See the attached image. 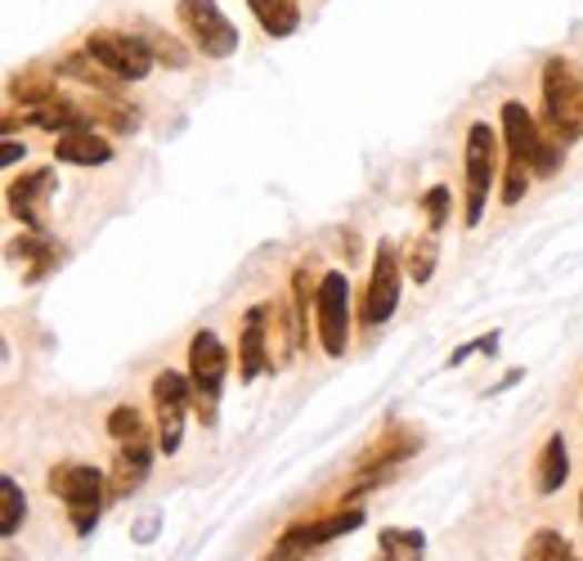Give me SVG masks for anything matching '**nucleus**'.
I'll return each mask as SVG.
<instances>
[{
  "label": "nucleus",
  "instance_id": "obj_1",
  "mask_svg": "<svg viewBox=\"0 0 583 561\" xmlns=\"http://www.w3.org/2000/svg\"><path fill=\"white\" fill-rule=\"evenodd\" d=\"M543 144V127L530 118V108L521 99L503 103V149H507V171H503V189L499 198L507 207H516L534 180V153Z\"/></svg>",
  "mask_w": 583,
  "mask_h": 561
},
{
  "label": "nucleus",
  "instance_id": "obj_2",
  "mask_svg": "<svg viewBox=\"0 0 583 561\" xmlns=\"http://www.w3.org/2000/svg\"><path fill=\"white\" fill-rule=\"evenodd\" d=\"M543 108H547V131H556L561 144L583 140V72L565 59L543 63Z\"/></svg>",
  "mask_w": 583,
  "mask_h": 561
},
{
  "label": "nucleus",
  "instance_id": "obj_3",
  "mask_svg": "<svg viewBox=\"0 0 583 561\" xmlns=\"http://www.w3.org/2000/svg\"><path fill=\"white\" fill-rule=\"evenodd\" d=\"M46 485L68 503V517H72L77 534H90L99 525V512H103V499H108V485H103L99 468H90V463H59V468H50Z\"/></svg>",
  "mask_w": 583,
  "mask_h": 561
},
{
  "label": "nucleus",
  "instance_id": "obj_4",
  "mask_svg": "<svg viewBox=\"0 0 583 561\" xmlns=\"http://www.w3.org/2000/svg\"><path fill=\"white\" fill-rule=\"evenodd\" d=\"M229 373V351L220 347L215 332H193L189 342V382H193V409L202 418V427H215V404H220V387Z\"/></svg>",
  "mask_w": 583,
  "mask_h": 561
},
{
  "label": "nucleus",
  "instance_id": "obj_5",
  "mask_svg": "<svg viewBox=\"0 0 583 561\" xmlns=\"http://www.w3.org/2000/svg\"><path fill=\"white\" fill-rule=\"evenodd\" d=\"M499 140L503 136L490 122H472V131H466V224H481L485 216V198L499 180Z\"/></svg>",
  "mask_w": 583,
  "mask_h": 561
},
{
  "label": "nucleus",
  "instance_id": "obj_6",
  "mask_svg": "<svg viewBox=\"0 0 583 561\" xmlns=\"http://www.w3.org/2000/svg\"><path fill=\"white\" fill-rule=\"evenodd\" d=\"M86 50L90 59L117 77V81H144L153 72V50H149V37H131V32H117V28H99L86 37Z\"/></svg>",
  "mask_w": 583,
  "mask_h": 561
},
{
  "label": "nucleus",
  "instance_id": "obj_7",
  "mask_svg": "<svg viewBox=\"0 0 583 561\" xmlns=\"http://www.w3.org/2000/svg\"><path fill=\"white\" fill-rule=\"evenodd\" d=\"M314 328H319V347L336 360L350 347V283L341 270H328L314 292Z\"/></svg>",
  "mask_w": 583,
  "mask_h": 561
},
{
  "label": "nucleus",
  "instance_id": "obj_8",
  "mask_svg": "<svg viewBox=\"0 0 583 561\" xmlns=\"http://www.w3.org/2000/svg\"><path fill=\"white\" fill-rule=\"evenodd\" d=\"M180 28L189 32V41L207 54V59H229L239 54V28L224 19V10L215 0H180Z\"/></svg>",
  "mask_w": 583,
  "mask_h": 561
},
{
  "label": "nucleus",
  "instance_id": "obj_9",
  "mask_svg": "<svg viewBox=\"0 0 583 561\" xmlns=\"http://www.w3.org/2000/svg\"><path fill=\"white\" fill-rule=\"evenodd\" d=\"M193 404V382L184 373H158L153 378V409H158V449L175 454L180 435H184V413Z\"/></svg>",
  "mask_w": 583,
  "mask_h": 561
},
{
  "label": "nucleus",
  "instance_id": "obj_10",
  "mask_svg": "<svg viewBox=\"0 0 583 561\" xmlns=\"http://www.w3.org/2000/svg\"><path fill=\"white\" fill-rule=\"evenodd\" d=\"M400 274H404V266H400V252H395V243H382L378 248V261H373V274H369V292H364V323H386L391 314H395V305H400Z\"/></svg>",
  "mask_w": 583,
  "mask_h": 561
},
{
  "label": "nucleus",
  "instance_id": "obj_11",
  "mask_svg": "<svg viewBox=\"0 0 583 561\" xmlns=\"http://www.w3.org/2000/svg\"><path fill=\"white\" fill-rule=\"evenodd\" d=\"M422 449V435L413 431V427H391V431H382V440H373L364 454H360V463H355V472H364L369 481H382L386 477V468H400V463H409L413 454Z\"/></svg>",
  "mask_w": 583,
  "mask_h": 561
},
{
  "label": "nucleus",
  "instance_id": "obj_12",
  "mask_svg": "<svg viewBox=\"0 0 583 561\" xmlns=\"http://www.w3.org/2000/svg\"><path fill=\"white\" fill-rule=\"evenodd\" d=\"M59 189V180H54V171H28V176H19L14 184H10V193H6V202H10V216L14 220H23L28 230H46V202H50V193Z\"/></svg>",
  "mask_w": 583,
  "mask_h": 561
},
{
  "label": "nucleus",
  "instance_id": "obj_13",
  "mask_svg": "<svg viewBox=\"0 0 583 561\" xmlns=\"http://www.w3.org/2000/svg\"><path fill=\"white\" fill-rule=\"evenodd\" d=\"M360 525H364V508H360V503H350V508L323 512V517H314V521H296V525H288L283 539H292V543H301L305 552H314V548H323V543H332V539H345L350 530H360Z\"/></svg>",
  "mask_w": 583,
  "mask_h": 561
},
{
  "label": "nucleus",
  "instance_id": "obj_14",
  "mask_svg": "<svg viewBox=\"0 0 583 561\" xmlns=\"http://www.w3.org/2000/svg\"><path fill=\"white\" fill-rule=\"evenodd\" d=\"M274 310L270 305H252L248 314H243V342H239V378L243 382H257L270 364H274V355H270V347H265V332H270V319Z\"/></svg>",
  "mask_w": 583,
  "mask_h": 561
},
{
  "label": "nucleus",
  "instance_id": "obj_15",
  "mask_svg": "<svg viewBox=\"0 0 583 561\" xmlns=\"http://www.w3.org/2000/svg\"><path fill=\"white\" fill-rule=\"evenodd\" d=\"M28 122L41 127V131H50V136H72V131H90V127H94L90 108L77 103V99H54V103H46V108H32Z\"/></svg>",
  "mask_w": 583,
  "mask_h": 561
},
{
  "label": "nucleus",
  "instance_id": "obj_16",
  "mask_svg": "<svg viewBox=\"0 0 583 561\" xmlns=\"http://www.w3.org/2000/svg\"><path fill=\"white\" fill-rule=\"evenodd\" d=\"M54 158H59V162H72V167H103V162H112V144H108V136H99V131L90 127V131L59 136V140H54Z\"/></svg>",
  "mask_w": 583,
  "mask_h": 561
},
{
  "label": "nucleus",
  "instance_id": "obj_17",
  "mask_svg": "<svg viewBox=\"0 0 583 561\" xmlns=\"http://www.w3.org/2000/svg\"><path fill=\"white\" fill-rule=\"evenodd\" d=\"M149 463H153V449L149 440L140 444H122V459H117V472H112V485H108V499H127L144 485L149 477Z\"/></svg>",
  "mask_w": 583,
  "mask_h": 561
},
{
  "label": "nucleus",
  "instance_id": "obj_18",
  "mask_svg": "<svg viewBox=\"0 0 583 561\" xmlns=\"http://www.w3.org/2000/svg\"><path fill=\"white\" fill-rule=\"evenodd\" d=\"M248 10L257 14V23L265 28V37L283 41L301 28V10H296V0H248Z\"/></svg>",
  "mask_w": 583,
  "mask_h": 561
},
{
  "label": "nucleus",
  "instance_id": "obj_19",
  "mask_svg": "<svg viewBox=\"0 0 583 561\" xmlns=\"http://www.w3.org/2000/svg\"><path fill=\"white\" fill-rule=\"evenodd\" d=\"M570 477V449H565V435H547L543 454H539V472H534V485L539 494H556Z\"/></svg>",
  "mask_w": 583,
  "mask_h": 561
},
{
  "label": "nucleus",
  "instance_id": "obj_20",
  "mask_svg": "<svg viewBox=\"0 0 583 561\" xmlns=\"http://www.w3.org/2000/svg\"><path fill=\"white\" fill-rule=\"evenodd\" d=\"M426 557V534L422 530H382V552L373 561H422Z\"/></svg>",
  "mask_w": 583,
  "mask_h": 561
},
{
  "label": "nucleus",
  "instance_id": "obj_21",
  "mask_svg": "<svg viewBox=\"0 0 583 561\" xmlns=\"http://www.w3.org/2000/svg\"><path fill=\"white\" fill-rule=\"evenodd\" d=\"M23 517H28V494H23V485L14 481V477H0V534H19V525H23Z\"/></svg>",
  "mask_w": 583,
  "mask_h": 561
},
{
  "label": "nucleus",
  "instance_id": "obj_22",
  "mask_svg": "<svg viewBox=\"0 0 583 561\" xmlns=\"http://www.w3.org/2000/svg\"><path fill=\"white\" fill-rule=\"evenodd\" d=\"M521 561H579L570 539L561 530H534V539L525 543V557Z\"/></svg>",
  "mask_w": 583,
  "mask_h": 561
},
{
  "label": "nucleus",
  "instance_id": "obj_23",
  "mask_svg": "<svg viewBox=\"0 0 583 561\" xmlns=\"http://www.w3.org/2000/svg\"><path fill=\"white\" fill-rule=\"evenodd\" d=\"M86 108H90V118H94V122L112 127L117 136H127V131H135V127H140V112H135V108H127L122 99H94V103H86Z\"/></svg>",
  "mask_w": 583,
  "mask_h": 561
},
{
  "label": "nucleus",
  "instance_id": "obj_24",
  "mask_svg": "<svg viewBox=\"0 0 583 561\" xmlns=\"http://www.w3.org/2000/svg\"><path fill=\"white\" fill-rule=\"evenodd\" d=\"M59 72L72 77V81H86V86H94V90H112V81H117V77H108V72L90 59V50H81V54H63Z\"/></svg>",
  "mask_w": 583,
  "mask_h": 561
},
{
  "label": "nucleus",
  "instance_id": "obj_25",
  "mask_svg": "<svg viewBox=\"0 0 583 561\" xmlns=\"http://www.w3.org/2000/svg\"><path fill=\"white\" fill-rule=\"evenodd\" d=\"M108 435H112L117 444H140V440H149V435H144V418H140V409L117 404V409L108 413Z\"/></svg>",
  "mask_w": 583,
  "mask_h": 561
},
{
  "label": "nucleus",
  "instance_id": "obj_26",
  "mask_svg": "<svg viewBox=\"0 0 583 561\" xmlns=\"http://www.w3.org/2000/svg\"><path fill=\"white\" fill-rule=\"evenodd\" d=\"M14 99H19L23 108H46V103H54V99H59V86H54V77H50V72L19 77V81H14Z\"/></svg>",
  "mask_w": 583,
  "mask_h": 561
},
{
  "label": "nucleus",
  "instance_id": "obj_27",
  "mask_svg": "<svg viewBox=\"0 0 583 561\" xmlns=\"http://www.w3.org/2000/svg\"><path fill=\"white\" fill-rule=\"evenodd\" d=\"M435 261H440V243H435V234L426 230L413 248H409V261H404V270H409V279L413 283H426L431 274H435Z\"/></svg>",
  "mask_w": 583,
  "mask_h": 561
},
{
  "label": "nucleus",
  "instance_id": "obj_28",
  "mask_svg": "<svg viewBox=\"0 0 583 561\" xmlns=\"http://www.w3.org/2000/svg\"><path fill=\"white\" fill-rule=\"evenodd\" d=\"M422 211H426V230L440 234L444 224H449V216H453V198H449V189H444V184L426 189V193H422Z\"/></svg>",
  "mask_w": 583,
  "mask_h": 561
},
{
  "label": "nucleus",
  "instance_id": "obj_29",
  "mask_svg": "<svg viewBox=\"0 0 583 561\" xmlns=\"http://www.w3.org/2000/svg\"><path fill=\"white\" fill-rule=\"evenodd\" d=\"M10 252L23 257V261H37V266H32V279H41V274L59 261V252H54L50 243H41V239H19V243H10Z\"/></svg>",
  "mask_w": 583,
  "mask_h": 561
},
{
  "label": "nucleus",
  "instance_id": "obj_30",
  "mask_svg": "<svg viewBox=\"0 0 583 561\" xmlns=\"http://www.w3.org/2000/svg\"><path fill=\"white\" fill-rule=\"evenodd\" d=\"M305 297H310V274H305V270H296V274H292V301H296V323H292V337H296V347H305V342H310Z\"/></svg>",
  "mask_w": 583,
  "mask_h": 561
},
{
  "label": "nucleus",
  "instance_id": "obj_31",
  "mask_svg": "<svg viewBox=\"0 0 583 561\" xmlns=\"http://www.w3.org/2000/svg\"><path fill=\"white\" fill-rule=\"evenodd\" d=\"M149 50H153V59H162V63H171V68H184V50H180V41L175 37H162V32H153L149 37Z\"/></svg>",
  "mask_w": 583,
  "mask_h": 561
},
{
  "label": "nucleus",
  "instance_id": "obj_32",
  "mask_svg": "<svg viewBox=\"0 0 583 561\" xmlns=\"http://www.w3.org/2000/svg\"><path fill=\"white\" fill-rule=\"evenodd\" d=\"M305 557H310V552H305L301 543H292V539H283V534H279V539H274V548H270L261 561H305Z\"/></svg>",
  "mask_w": 583,
  "mask_h": 561
},
{
  "label": "nucleus",
  "instance_id": "obj_33",
  "mask_svg": "<svg viewBox=\"0 0 583 561\" xmlns=\"http://www.w3.org/2000/svg\"><path fill=\"white\" fill-rule=\"evenodd\" d=\"M23 153H28V144H19V140H6V153H0V162H6V167H14Z\"/></svg>",
  "mask_w": 583,
  "mask_h": 561
},
{
  "label": "nucleus",
  "instance_id": "obj_34",
  "mask_svg": "<svg viewBox=\"0 0 583 561\" xmlns=\"http://www.w3.org/2000/svg\"><path fill=\"white\" fill-rule=\"evenodd\" d=\"M579 521H583V494H579Z\"/></svg>",
  "mask_w": 583,
  "mask_h": 561
}]
</instances>
